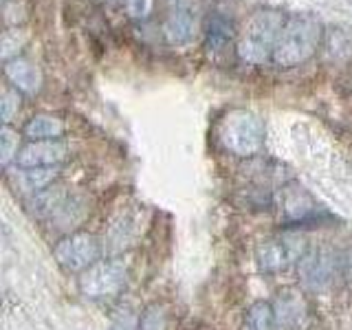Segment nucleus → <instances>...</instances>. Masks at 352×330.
<instances>
[{
	"instance_id": "obj_17",
	"label": "nucleus",
	"mask_w": 352,
	"mask_h": 330,
	"mask_svg": "<svg viewBox=\"0 0 352 330\" xmlns=\"http://www.w3.org/2000/svg\"><path fill=\"white\" fill-rule=\"evenodd\" d=\"M60 168H33V170H20L18 174V183L25 192L38 194L42 190L53 185L55 176H58Z\"/></svg>"
},
{
	"instance_id": "obj_22",
	"label": "nucleus",
	"mask_w": 352,
	"mask_h": 330,
	"mask_svg": "<svg viewBox=\"0 0 352 330\" xmlns=\"http://www.w3.org/2000/svg\"><path fill=\"white\" fill-rule=\"evenodd\" d=\"M137 326H139V319H135V315H132L130 311H121L115 317L110 330H137Z\"/></svg>"
},
{
	"instance_id": "obj_7",
	"label": "nucleus",
	"mask_w": 352,
	"mask_h": 330,
	"mask_svg": "<svg viewBox=\"0 0 352 330\" xmlns=\"http://www.w3.org/2000/svg\"><path fill=\"white\" fill-rule=\"evenodd\" d=\"M53 256L62 269L71 273H84L95 262L102 260V242L93 234L75 231V234L64 236L53 247Z\"/></svg>"
},
{
	"instance_id": "obj_8",
	"label": "nucleus",
	"mask_w": 352,
	"mask_h": 330,
	"mask_svg": "<svg viewBox=\"0 0 352 330\" xmlns=\"http://www.w3.org/2000/svg\"><path fill=\"white\" fill-rule=\"evenodd\" d=\"M69 157V148L60 139L53 141H29L25 148H20L16 165L20 170L33 168H60V163Z\"/></svg>"
},
{
	"instance_id": "obj_18",
	"label": "nucleus",
	"mask_w": 352,
	"mask_h": 330,
	"mask_svg": "<svg viewBox=\"0 0 352 330\" xmlns=\"http://www.w3.org/2000/svg\"><path fill=\"white\" fill-rule=\"evenodd\" d=\"M137 330H168V311H165V306L154 302L143 308Z\"/></svg>"
},
{
	"instance_id": "obj_4",
	"label": "nucleus",
	"mask_w": 352,
	"mask_h": 330,
	"mask_svg": "<svg viewBox=\"0 0 352 330\" xmlns=\"http://www.w3.org/2000/svg\"><path fill=\"white\" fill-rule=\"evenodd\" d=\"M128 282V264L121 258H108L95 262L91 269L80 273V293L86 300H113L121 291L126 289Z\"/></svg>"
},
{
	"instance_id": "obj_20",
	"label": "nucleus",
	"mask_w": 352,
	"mask_h": 330,
	"mask_svg": "<svg viewBox=\"0 0 352 330\" xmlns=\"http://www.w3.org/2000/svg\"><path fill=\"white\" fill-rule=\"evenodd\" d=\"M18 110H20V91H16V88H5L3 102H0V117H3L5 126L14 119V115H18Z\"/></svg>"
},
{
	"instance_id": "obj_14",
	"label": "nucleus",
	"mask_w": 352,
	"mask_h": 330,
	"mask_svg": "<svg viewBox=\"0 0 352 330\" xmlns=\"http://www.w3.org/2000/svg\"><path fill=\"white\" fill-rule=\"evenodd\" d=\"M64 130L66 126L60 117L40 113L27 121L25 128H22V135L29 141H53V139H60L64 135Z\"/></svg>"
},
{
	"instance_id": "obj_5",
	"label": "nucleus",
	"mask_w": 352,
	"mask_h": 330,
	"mask_svg": "<svg viewBox=\"0 0 352 330\" xmlns=\"http://www.w3.org/2000/svg\"><path fill=\"white\" fill-rule=\"evenodd\" d=\"M308 251L306 238L297 231H284L280 236H271L258 242L256 262L262 273H280L297 264Z\"/></svg>"
},
{
	"instance_id": "obj_21",
	"label": "nucleus",
	"mask_w": 352,
	"mask_h": 330,
	"mask_svg": "<svg viewBox=\"0 0 352 330\" xmlns=\"http://www.w3.org/2000/svg\"><path fill=\"white\" fill-rule=\"evenodd\" d=\"M154 0H124V9L132 20H146L152 14Z\"/></svg>"
},
{
	"instance_id": "obj_6",
	"label": "nucleus",
	"mask_w": 352,
	"mask_h": 330,
	"mask_svg": "<svg viewBox=\"0 0 352 330\" xmlns=\"http://www.w3.org/2000/svg\"><path fill=\"white\" fill-rule=\"evenodd\" d=\"M341 260L333 247H315L304 253V258L297 262V273L308 291H328L339 278Z\"/></svg>"
},
{
	"instance_id": "obj_1",
	"label": "nucleus",
	"mask_w": 352,
	"mask_h": 330,
	"mask_svg": "<svg viewBox=\"0 0 352 330\" xmlns=\"http://www.w3.org/2000/svg\"><path fill=\"white\" fill-rule=\"evenodd\" d=\"M322 22L311 14L286 16L273 51V64L280 69H295L313 58L322 42Z\"/></svg>"
},
{
	"instance_id": "obj_13",
	"label": "nucleus",
	"mask_w": 352,
	"mask_h": 330,
	"mask_svg": "<svg viewBox=\"0 0 352 330\" xmlns=\"http://www.w3.org/2000/svg\"><path fill=\"white\" fill-rule=\"evenodd\" d=\"M194 16L190 14V9L185 7H176L172 9V14L165 20V40H168L172 47H183L192 38H194Z\"/></svg>"
},
{
	"instance_id": "obj_3",
	"label": "nucleus",
	"mask_w": 352,
	"mask_h": 330,
	"mask_svg": "<svg viewBox=\"0 0 352 330\" xmlns=\"http://www.w3.org/2000/svg\"><path fill=\"white\" fill-rule=\"evenodd\" d=\"M216 135L223 148L236 157H256L264 146V121L247 108H231L220 117Z\"/></svg>"
},
{
	"instance_id": "obj_15",
	"label": "nucleus",
	"mask_w": 352,
	"mask_h": 330,
	"mask_svg": "<svg viewBox=\"0 0 352 330\" xmlns=\"http://www.w3.org/2000/svg\"><path fill=\"white\" fill-rule=\"evenodd\" d=\"M236 38L234 31V22L225 18L223 14H214L207 22V31H205V47L209 53H220L225 51Z\"/></svg>"
},
{
	"instance_id": "obj_16",
	"label": "nucleus",
	"mask_w": 352,
	"mask_h": 330,
	"mask_svg": "<svg viewBox=\"0 0 352 330\" xmlns=\"http://www.w3.org/2000/svg\"><path fill=\"white\" fill-rule=\"evenodd\" d=\"M242 330H275L273 304H269V302H253L247 308V313H245Z\"/></svg>"
},
{
	"instance_id": "obj_9",
	"label": "nucleus",
	"mask_w": 352,
	"mask_h": 330,
	"mask_svg": "<svg viewBox=\"0 0 352 330\" xmlns=\"http://www.w3.org/2000/svg\"><path fill=\"white\" fill-rule=\"evenodd\" d=\"M275 326L282 330H302L308 322V302L297 289H284L273 302Z\"/></svg>"
},
{
	"instance_id": "obj_12",
	"label": "nucleus",
	"mask_w": 352,
	"mask_h": 330,
	"mask_svg": "<svg viewBox=\"0 0 352 330\" xmlns=\"http://www.w3.org/2000/svg\"><path fill=\"white\" fill-rule=\"evenodd\" d=\"M66 201H69V192H66V187L53 183L51 187H47V190H42V192L31 196L29 209H31V214L38 216V218H55V214L64 207Z\"/></svg>"
},
{
	"instance_id": "obj_11",
	"label": "nucleus",
	"mask_w": 352,
	"mask_h": 330,
	"mask_svg": "<svg viewBox=\"0 0 352 330\" xmlns=\"http://www.w3.org/2000/svg\"><path fill=\"white\" fill-rule=\"evenodd\" d=\"M5 75L11 82V86L25 95H36L42 86L40 71L25 58H14V60L5 62Z\"/></svg>"
},
{
	"instance_id": "obj_19",
	"label": "nucleus",
	"mask_w": 352,
	"mask_h": 330,
	"mask_svg": "<svg viewBox=\"0 0 352 330\" xmlns=\"http://www.w3.org/2000/svg\"><path fill=\"white\" fill-rule=\"evenodd\" d=\"M18 139H20V135L14 128L9 124L3 126V130H0V161H3L5 168L11 161H16V157H18V152H20Z\"/></svg>"
},
{
	"instance_id": "obj_2",
	"label": "nucleus",
	"mask_w": 352,
	"mask_h": 330,
	"mask_svg": "<svg viewBox=\"0 0 352 330\" xmlns=\"http://www.w3.org/2000/svg\"><path fill=\"white\" fill-rule=\"evenodd\" d=\"M284 20L286 16L271 9L253 14L238 36V58L251 66H262L273 60V51L284 27Z\"/></svg>"
},
{
	"instance_id": "obj_10",
	"label": "nucleus",
	"mask_w": 352,
	"mask_h": 330,
	"mask_svg": "<svg viewBox=\"0 0 352 330\" xmlns=\"http://www.w3.org/2000/svg\"><path fill=\"white\" fill-rule=\"evenodd\" d=\"M280 201H282V216L286 223H293V225L308 223V220L317 218L319 214V205L313 198V194L300 183L284 185L280 192Z\"/></svg>"
}]
</instances>
